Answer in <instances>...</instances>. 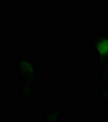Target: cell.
<instances>
[{"instance_id":"cell-2","label":"cell","mask_w":108,"mask_h":122,"mask_svg":"<svg viewBox=\"0 0 108 122\" xmlns=\"http://www.w3.org/2000/svg\"><path fill=\"white\" fill-rule=\"evenodd\" d=\"M90 46L100 67L108 58V33H96L90 36Z\"/></svg>"},{"instance_id":"cell-1","label":"cell","mask_w":108,"mask_h":122,"mask_svg":"<svg viewBox=\"0 0 108 122\" xmlns=\"http://www.w3.org/2000/svg\"><path fill=\"white\" fill-rule=\"evenodd\" d=\"M16 72L20 81L36 86L38 81V68L32 59L19 56L16 60Z\"/></svg>"},{"instance_id":"cell-3","label":"cell","mask_w":108,"mask_h":122,"mask_svg":"<svg viewBox=\"0 0 108 122\" xmlns=\"http://www.w3.org/2000/svg\"><path fill=\"white\" fill-rule=\"evenodd\" d=\"M69 110V107L67 106H62L53 111L47 112L43 116V121L49 122V121H60L65 116L67 112Z\"/></svg>"},{"instance_id":"cell-4","label":"cell","mask_w":108,"mask_h":122,"mask_svg":"<svg viewBox=\"0 0 108 122\" xmlns=\"http://www.w3.org/2000/svg\"><path fill=\"white\" fill-rule=\"evenodd\" d=\"M35 85L25 83L20 81L18 82L19 97L20 99H31L35 94Z\"/></svg>"},{"instance_id":"cell-6","label":"cell","mask_w":108,"mask_h":122,"mask_svg":"<svg viewBox=\"0 0 108 122\" xmlns=\"http://www.w3.org/2000/svg\"><path fill=\"white\" fill-rule=\"evenodd\" d=\"M98 93L100 98L103 99L104 104L108 108V87L98 86Z\"/></svg>"},{"instance_id":"cell-5","label":"cell","mask_w":108,"mask_h":122,"mask_svg":"<svg viewBox=\"0 0 108 122\" xmlns=\"http://www.w3.org/2000/svg\"><path fill=\"white\" fill-rule=\"evenodd\" d=\"M99 86L108 87V58L103 62V64L99 67Z\"/></svg>"}]
</instances>
